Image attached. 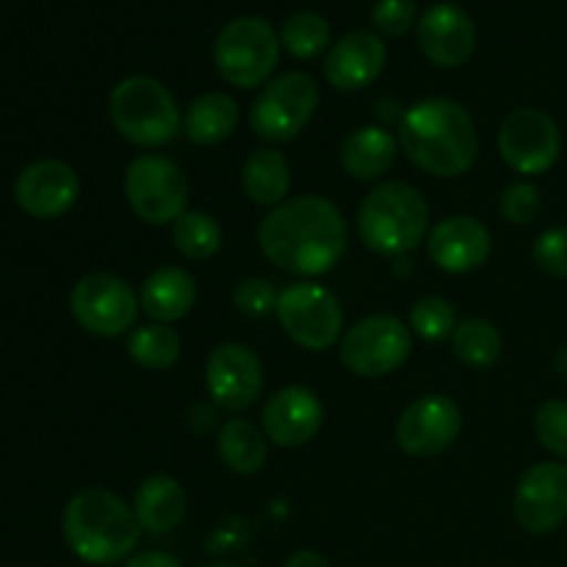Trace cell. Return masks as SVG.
Instances as JSON below:
<instances>
[{
	"label": "cell",
	"mask_w": 567,
	"mask_h": 567,
	"mask_svg": "<svg viewBox=\"0 0 567 567\" xmlns=\"http://www.w3.org/2000/svg\"><path fill=\"white\" fill-rule=\"evenodd\" d=\"M258 241L277 269L319 277L336 269L347 252V219L336 203L305 194L269 210L260 221Z\"/></svg>",
	"instance_id": "6da1fadb"
},
{
	"label": "cell",
	"mask_w": 567,
	"mask_h": 567,
	"mask_svg": "<svg viewBox=\"0 0 567 567\" xmlns=\"http://www.w3.org/2000/svg\"><path fill=\"white\" fill-rule=\"evenodd\" d=\"M399 144L426 175L460 177L474 166L480 136L463 105L449 97H430L404 111Z\"/></svg>",
	"instance_id": "7a4b0ae2"
},
{
	"label": "cell",
	"mask_w": 567,
	"mask_h": 567,
	"mask_svg": "<svg viewBox=\"0 0 567 567\" xmlns=\"http://www.w3.org/2000/svg\"><path fill=\"white\" fill-rule=\"evenodd\" d=\"M61 529L70 551L89 565L122 563L142 537L136 513L105 487L78 491L66 504Z\"/></svg>",
	"instance_id": "3957f363"
},
{
	"label": "cell",
	"mask_w": 567,
	"mask_h": 567,
	"mask_svg": "<svg viewBox=\"0 0 567 567\" xmlns=\"http://www.w3.org/2000/svg\"><path fill=\"white\" fill-rule=\"evenodd\" d=\"M430 227V205L419 188L408 183H380L365 194L358 210L360 241L377 255L402 258L413 252Z\"/></svg>",
	"instance_id": "277c9868"
},
{
	"label": "cell",
	"mask_w": 567,
	"mask_h": 567,
	"mask_svg": "<svg viewBox=\"0 0 567 567\" xmlns=\"http://www.w3.org/2000/svg\"><path fill=\"white\" fill-rule=\"evenodd\" d=\"M111 122L136 147H164L181 133V109L169 89L147 75L125 78L109 100Z\"/></svg>",
	"instance_id": "5b68a950"
},
{
	"label": "cell",
	"mask_w": 567,
	"mask_h": 567,
	"mask_svg": "<svg viewBox=\"0 0 567 567\" xmlns=\"http://www.w3.org/2000/svg\"><path fill=\"white\" fill-rule=\"evenodd\" d=\"M280 37L260 17H236L214 42V64L230 86L255 89L275 72Z\"/></svg>",
	"instance_id": "8992f818"
},
{
	"label": "cell",
	"mask_w": 567,
	"mask_h": 567,
	"mask_svg": "<svg viewBox=\"0 0 567 567\" xmlns=\"http://www.w3.org/2000/svg\"><path fill=\"white\" fill-rule=\"evenodd\" d=\"M319 109V86L308 72H282L264 86L249 109V125L266 142H291Z\"/></svg>",
	"instance_id": "52a82bcc"
},
{
	"label": "cell",
	"mask_w": 567,
	"mask_h": 567,
	"mask_svg": "<svg viewBox=\"0 0 567 567\" xmlns=\"http://www.w3.org/2000/svg\"><path fill=\"white\" fill-rule=\"evenodd\" d=\"M275 313L286 336L310 352H324L343 332L341 302L319 282L302 280L282 288Z\"/></svg>",
	"instance_id": "ba28073f"
},
{
	"label": "cell",
	"mask_w": 567,
	"mask_h": 567,
	"mask_svg": "<svg viewBox=\"0 0 567 567\" xmlns=\"http://www.w3.org/2000/svg\"><path fill=\"white\" fill-rule=\"evenodd\" d=\"M125 197L147 225H175L188 205V181L164 155H138L125 172Z\"/></svg>",
	"instance_id": "9c48e42d"
},
{
	"label": "cell",
	"mask_w": 567,
	"mask_h": 567,
	"mask_svg": "<svg viewBox=\"0 0 567 567\" xmlns=\"http://www.w3.org/2000/svg\"><path fill=\"white\" fill-rule=\"evenodd\" d=\"M413 330L396 316H369L341 338L343 369L358 377H385L408 363Z\"/></svg>",
	"instance_id": "30bf717a"
},
{
	"label": "cell",
	"mask_w": 567,
	"mask_h": 567,
	"mask_svg": "<svg viewBox=\"0 0 567 567\" xmlns=\"http://www.w3.org/2000/svg\"><path fill=\"white\" fill-rule=\"evenodd\" d=\"M72 316L86 332L100 338H116L138 316V297L122 277L109 275V271H94V275L81 277L72 288L70 297Z\"/></svg>",
	"instance_id": "8fae6325"
},
{
	"label": "cell",
	"mask_w": 567,
	"mask_h": 567,
	"mask_svg": "<svg viewBox=\"0 0 567 567\" xmlns=\"http://www.w3.org/2000/svg\"><path fill=\"white\" fill-rule=\"evenodd\" d=\"M498 153L518 175H546L563 153L557 122L540 109H515L502 122Z\"/></svg>",
	"instance_id": "7c38bea8"
},
{
	"label": "cell",
	"mask_w": 567,
	"mask_h": 567,
	"mask_svg": "<svg viewBox=\"0 0 567 567\" xmlns=\"http://www.w3.org/2000/svg\"><path fill=\"white\" fill-rule=\"evenodd\" d=\"M515 520L529 535H548L567 520V465L535 463L518 480L513 498Z\"/></svg>",
	"instance_id": "4fadbf2b"
},
{
	"label": "cell",
	"mask_w": 567,
	"mask_h": 567,
	"mask_svg": "<svg viewBox=\"0 0 567 567\" xmlns=\"http://www.w3.org/2000/svg\"><path fill=\"white\" fill-rule=\"evenodd\" d=\"M463 430V413L457 404L441 393L415 399L396 421V443L413 457H435L457 441Z\"/></svg>",
	"instance_id": "5bb4252c"
},
{
	"label": "cell",
	"mask_w": 567,
	"mask_h": 567,
	"mask_svg": "<svg viewBox=\"0 0 567 567\" xmlns=\"http://www.w3.org/2000/svg\"><path fill=\"white\" fill-rule=\"evenodd\" d=\"M205 385L221 410H247L264 391V363L244 343H219L205 363Z\"/></svg>",
	"instance_id": "9a60e30c"
},
{
	"label": "cell",
	"mask_w": 567,
	"mask_h": 567,
	"mask_svg": "<svg viewBox=\"0 0 567 567\" xmlns=\"http://www.w3.org/2000/svg\"><path fill=\"white\" fill-rule=\"evenodd\" d=\"M81 197L75 169L59 158L33 161L14 183V199L33 219H59Z\"/></svg>",
	"instance_id": "2e32d148"
},
{
	"label": "cell",
	"mask_w": 567,
	"mask_h": 567,
	"mask_svg": "<svg viewBox=\"0 0 567 567\" xmlns=\"http://www.w3.org/2000/svg\"><path fill=\"white\" fill-rule=\"evenodd\" d=\"M321 424H324V404L310 388H282L264 408V432L277 446H305L319 435Z\"/></svg>",
	"instance_id": "e0dca14e"
},
{
	"label": "cell",
	"mask_w": 567,
	"mask_h": 567,
	"mask_svg": "<svg viewBox=\"0 0 567 567\" xmlns=\"http://www.w3.org/2000/svg\"><path fill=\"white\" fill-rule=\"evenodd\" d=\"M426 252L449 275H468L491 258V230L474 216H449L432 227Z\"/></svg>",
	"instance_id": "ac0fdd59"
},
{
	"label": "cell",
	"mask_w": 567,
	"mask_h": 567,
	"mask_svg": "<svg viewBox=\"0 0 567 567\" xmlns=\"http://www.w3.org/2000/svg\"><path fill=\"white\" fill-rule=\"evenodd\" d=\"M419 44L437 66H460L474 55L476 28L468 11L454 3H435L421 14Z\"/></svg>",
	"instance_id": "d6986e66"
},
{
	"label": "cell",
	"mask_w": 567,
	"mask_h": 567,
	"mask_svg": "<svg viewBox=\"0 0 567 567\" xmlns=\"http://www.w3.org/2000/svg\"><path fill=\"white\" fill-rule=\"evenodd\" d=\"M388 48L374 31H352L338 39L324 61V75L338 92H358L385 70Z\"/></svg>",
	"instance_id": "ffe728a7"
},
{
	"label": "cell",
	"mask_w": 567,
	"mask_h": 567,
	"mask_svg": "<svg viewBox=\"0 0 567 567\" xmlns=\"http://www.w3.org/2000/svg\"><path fill=\"white\" fill-rule=\"evenodd\" d=\"M194 302H197V280L181 266L155 269L142 282V293H138L142 310L158 324H169V321L188 316Z\"/></svg>",
	"instance_id": "44dd1931"
},
{
	"label": "cell",
	"mask_w": 567,
	"mask_h": 567,
	"mask_svg": "<svg viewBox=\"0 0 567 567\" xmlns=\"http://www.w3.org/2000/svg\"><path fill=\"white\" fill-rule=\"evenodd\" d=\"M188 507V496L183 485L172 476H147L138 485L136 498H133V513L142 529L153 535H166L183 520Z\"/></svg>",
	"instance_id": "7402d4cb"
},
{
	"label": "cell",
	"mask_w": 567,
	"mask_h": 567,
	"mask_svg": "<svg viewBox=\"0 0 567 567\" xmlns=\"http://www.w3.org/2000/svg\"><path fill=\"white\" fill-rule=\"evenodd\" d=\"M396 161V136L380 125H363L343 138L341 164L354 181H377Z\"/></svg>",
	"instance_id": "603a6c76"
},
{
	"label": "cell",
	"mask_w": 567,
	"mask_h": 567,
	"mask_svg": "<svg viewBox=\"0 0 567 567\" xmlns=\"http://www.w3.org/2000/svg\"><path fill=\"white\" fill-rule=\"evenodd\" d=\"M244 192L260 208H277L286 203V194L291 188V166L286 155L271 147L255 150L247 158L241 172Z\"/></svg>",
	"instance_id": "cb8c5ba5"
},
{
	"label": "cell",
	"mask_w": 567,
	"mask_h": 567,
	"mask_svg": "<svg viewBox=\"0 0 567 567\" xmlns=\"http://www.w3.org/2000/svg\"><path fill=\"white\" fill-rule=\"evenodd\" d=\"M238 103L225 92H210L194 100L183 116V131L194 144H219L238 127Z\"/></svg>",
	"instance_id": "d4e9b609"
},
{
	"label": "cell",
	"mask_w": 567,
	"mask_h": 567,
	"mask_svg": "<svg viewBox=\"0 0 567 567\" xmlns=\"http://www.w3.org/2000/svg\"><path fill=\"white\" fill-rule=\"evenodd\" d=\"M216 452H219L221 463L236 474L249 476L258 474L266 465V441L264 432L247 419L227 421L219 430V441H216Z\"/></svg>",
	"instance_id": "484cf974"
},
{
	"label": "cell",
	"mask_w": 567,
	"mask_h": 567,
	"mask_svg": "<svg viewBox=\"0 0 567 567\" xmlns=\"http://www.w3.org/2000/svg\"><path fill=\"white\" fill-rule=\"evenodd\" d=\"M127 352L142 369L166 371L181 358V336L169 324L136 327L127 338Z\"/></svg>",
	"instance_id": "4316f807"
},
{
	"label": "cell",
	"mask_w": 567,
	"mask_h": 567,
	"mask_svg": "<svg viewBox=\"0 0 567 567\" xmlns=\"http://www.w3.org/2000/svg\"><path fill=\"white\" fill-rule=\"evenodd\" d=\"M172 241L188 260H208L221 247V227L205 210H186L172 225Z\"/></svg>",
	"instance_id": "83f0119b"
},
{
	"label": "cell",
	"mask_w": 567,
	"mask_h": 567,
	"mask_svg": "<svg viewBox=\"0 0 567 567\" xmlns=\"http://www.w3.org/2000/svg\"><path fill=\"white\" fill-rule=\"evenodd\" d=\"M454 354L463 363L474 365V369H487L502 358V336H498L496 324L487 319H465L460 321L457 330L452 336Z\"/></svg>",
	"instance_id": "f1b7e54d"
},
{
	"label": "cell",
	"mask_w": 567,
	"mask_h": 567,
	"mask_svg": "<svg viewBox=\"0 0 567 567\" xmlns=\"http://www.w3.org/2000/svg\"><path fill=\"white\" fill-rule=\"evenodd\" d=\"M280 44L297 59H313L330 48V22L316 11H297L282 25Z\"/></svg>",
	"instance_id": "f546056e"
},
{
	"label": "cell",
	"mask_w": 567,
	"mask_h": 567,
	"mask_svg": "<svg viewBox=\"0 0 567 567\" xmlns=\"http://www.w3.org/2000/svg\"><path fill=\"white\" fill-rule=\"evenodd\" d=\"M457 308L443 297H424L410 310V330L426 341H443L457 330Z\"/></svg>",
	"instance_id": "4dcf8cb0"
},
{
	"label": "cell",
	"mask_w": 567,
	"mask_h": 567,
	"mask_svg": "<svg viewBox=\"0 0 567 567\" xmlns=\"http://www.w3.org/2000/svg\"><path fill=\"white\" fill-rule=\"evenodd\" d=\"M535 435L546 452L567 457V402L548 399L535 413Z\"/></svg>",
	"instance_id": "1f68e13d"
},
{
	"label": "cell",
	"mask_w": 567,
	"mask_h": 567,
	"mask_svg": "<svg viewBox=\"0 0 567 567\" xmlns=\"http://www.w3.org/2000/svg\"><path fill=\"white\" fill-rule=\"evenodd\" d=\"M502 216L513 225H529V221L537 219L543 208V197H540V188L529 181H518V183H509L507 188L502 192Z\"/></svg>",
	"instance_id": "d6a6232c"
},
{
	"label": "cell",
	"mask_w": 567,
	"mask_h": 567,
	"mask_svg": "<svg viewBox=\"0 0 567 567\" xmlns=\"http://www.w3.org/2000/svg\"><path fill=\"white\" fill-rule=\"evenodd\" d=\"M532 258L546 275L567 280V227H551L540 233L532 247Z\"/></svg>",
	"instance_id": "836d02e7"
},
{
	"label": "cell",
	"mask_w": 567,
	"mask_h": 567,
	"mask_svg": "<svg viewBox=\"0 0 567 567\" xmlns=\"http://www.w3.org/2000/svg\"><path fill=\"white\" fill-rule=\"evenodd\" d=\"M277 299H280V291H275L269 280L264 277H249V280L238 282L236 291H233V302L241 313L247 316H266L271 310H277Z\"/></svg>",
	"instance_id": "e575fe53"
},
{
	"label": "cell",
	"mask_w": 567,
	"mask_h": 567,
	"mask_svg": "<svg viewBox=\"0 0 567 567\" xmlns=\"http://www.w3.org/2000/svg\"><path fill=\"white\" fill-rule=\"evenodd\" d=\"M415 14H419L415 0H377L371 9V22L385 37H402L413 28Z\"/></svg>",
	"instance_id": "d590c367"
},
{
	"label": "cell",
	"mask_w": 567,
	"mask_h": 567,
	"mask_svg": "<svg viewBox=\"0 0 567 567\" xmlns=\"http://www.w3.org/2000/svg\"><path fill=\"white\" fill-rule=\"evenodd\" d=\"M125 567H181V563H177L172 554L142 551V554H136V557L127 559Z\"/></svg>",
	"instance_id": "8d00e7d4"
},
{
	"label": "cell",
	"mask_w": 567,
	"mask_h": 567,
	"mask_svg": "<svg viewBox=\"0 0 567 567\" xmlns=\"http://www.w3.org/2000/svg\"><path fill=\"white\" fill-rule=\"evenodd\" d=\"M286 567H332L330 559L319 551H297L288 559Z\"/></svg>",
	"instance_id": "74e56055"
},
{
	"label": "cell",
	"mask_w": 567,
	"mask_h": 567,
	"mask_svg": "<svg viewBox=\"0 0 567 567\" xmlns=\"http://www.w3.org/2000/svg\"><path fill=\"white\" fill-rule=\"evenodd\" d=\"M554 369H557V374L567 382V343L565 347H559L557 354H554Z\"/></svg>",
	"instance_id": "f35d334b"
},
{
	"label": "cell",
	"mask_w": 567,
	"mask_h": 567,
	"mask_svg": "<svg viewBox=\"0 0 567 567\" xmlns=\"http://www.w3.org/2000/svg\"><path fill=\"white\" fill-rule=\"evenodd\" d=\"M208 567H238V565H227V563H219V565H208Z\"/></svg>",
	"instance_id": "ab89813d"
}]
</instances>
